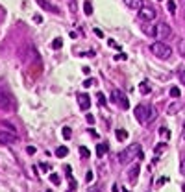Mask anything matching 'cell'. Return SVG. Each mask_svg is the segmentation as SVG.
<instances>
[{"mask_svg": "<svg viewBox=\"0 0 185 192\" xmlns=\"http://www.w3.org/2000/svg\"><path fill=\"white\" fill-rule=\"evenodd\" d=\"M157 116V111L154 107L150 105H145V104H139L135 107V118L141 122V124H148V122H152L154 118Z\"/></svg>", "mask_w": 185, "mask_h": 192, "instance_id": "cell-1", "label": "cell"}, {"mask_svg": "<svg viewBox=\"0 0 185 192\" xmlns=\"http://www.w3.org/2000/svg\"><path fill=\"white\" fill-rule=\"evenodd\" d=\"M141 153H143L141 144H130L126 150H122V152L119 153V163L120 164H128V163H132L135 157H139Z\"/></svg>", "mask_w": 185, "mask_h": 192, "instance_id": "cell-2", "label": "cell"}, {"mask_svg": "<svg viewBox=\"0 0 185 192\" xmlns=\"http://www.w3.org/2000/svg\"><path fill=\"white\" fill-rule=\"evenodd\" d=\"M150 52H152L155 57H159V59H168V57H170V54H172L170 46L165 44L163 41H155V43L150 44Z\"/></svg>", "mask_w": 185, "mask_h": 192, "instance_id": "cell-3", "label": "cell"}, {"mask_svg": "<svg viewBox=\"0 0 185 192\" xmlns=\"http://www.w3.org/2000/svg\"><path fill=\"white\" fill-rule=\"evenodd\" d=\"M172 35V28L167 24V22H157L155 28H154V37H157L159 41H165Z\"/></svg>", "mask_w": 185, "mask_h": 192, "instance_id": "cell-4", "label": "cell"}, {"mask_svg": "<svg viewBox=\"0 0 185 192\" xmlns=\"http://www.w3.org/2000/svg\"><path fill=\"white\" fill-rule=\"evenodd\" d=\"M155 15H157V11H155V8H152V6H143L139 9V19L145 20V22H152L155 19Z\"/></svg>", "mask_w": 185, "mask_h": 192, "instance_id": "cell-5", "label": "cell"}, {"mask_svg": "<svg viewBox=\"0 0 185 192\" xmlns=\"http://www.w3.org/2000/svg\"><path fill=\"white\" fill-rule=\"evenodd\" d=\"M0 109H4V111H13L15 109V102H13L11 94L0 91Z\"/></svg>", "mask_w": 185, "mask_h": 192, "instance_id": "cell-6", "label": "cell"}, {"mask_svg": "<svg viewBox=\"0 0 185 192\" xmlns=\"http://www.w3.org/2000/svg\"><path fill=\"white\" fill-rule=\"evenodd\" d=\"M111 100H113L119 107H122V109H128V107H130V102H128V98H126V94L122 92V91H119V89H115V91H113Z\"/></svg>", "mask_w": 185, "mask_h": 192, "instance_id": "cell-7", "label": "cell"}, {"mask_svg": "<svg viewBox=\"0 0 185 192\" xmlns=\"http://www.w3.org/2000/svg\"><path fill=\"white\" fill-rule=\"evenodd\" d=\"M19 139L17 135L13 131H0V144H4V146H13Z\"/></svg>", "mask_w": 185, "mask_h": 192, "instance_id": "cell-8", "label": "cell"}, {"mask_svg": "<svg viewBox=\"0 0 185 192\" xmlns=\"http://www.w3.org/2000/svg\"><path fill=\"white\" fill-rule=\"evenodd\" d=\"M78 105H80L81 111H87V109L91 107V98H89V94H85V92L78 94Z\"/></svg>", "mask_w": 185, "mask_h": 192, "instance_id": "cell-9", "label": "cell"}, {"mask_svg": "<svg viewBox=\"0 0 185 192\" xmlns=\"http://www.w3.org/2000/svg\"><path fill=\"white\" fill-rule=\"evenodd\" d=\"M139 172H141V166H139V164H135V166H132V168L128 170V179L133 183V181L137 179V177H139Z\"/></svg>", "mask_w": 185, "mask_h": 192, "instance_id": "cell-10", "label": "cell"}, {"mask_svg": "<svg viewBox=\"0 0 185 192\" xmlns=\"http://www.w3.org/2000/svg\"><path fill=\"white\" fill-rule=\"evenodd\" d=\"M122 2L132 9H141L143 8V0H122Z\"/></svg>", "mask_w": 185, "mask_h": 192, "instance_id": "cell-11", "label": "cell"}, {"mask_svg": "<svg viewBox=\"0 0 185 192\" xmlns=\"http://www.w3.org/2000/svg\"><path fill=\"white\" fill-rule=\"evenodd\" d=\"M37 4H39V6H43V9H48V11L58 13V8H54V6H52V4H48L46 0H37Z\"/></svg>", "mask_w": 185, "mask_h": 192, "instance_id": "cell-12", "label": "cell"}, {"mask_svg": "<svg viewBox=\"0 0 185 192\" xmlns=\"http://www.w3.org/2000/svg\"><path fill=\"white\" fill-rule=\"evenodd\" d=\"M67 155H68V148L67 146H59L56 150V157H59V159H63V157H67Z\"/></svg>", "mask_w": 185, "mask_h": 192, "instance_id": "cell-13", "label": "cell"}, {"mask_svg": "<svg viewBox=\"0 0 185 192\" xmlns=\"http://www.w3.org/2000/svg\"><path fill=\"white\" fill-rule=\"evenodd\" d=\"M165 150H167V142H159V144L154 148V153H155V155H161Z\"/></svg>", "mask_w": 185, "mask_h": 192, "instance_id": "cell-14", "label": "cell"}, {"mask_svg": "<svg viewBox=\"0 0 185 192\" xmlns=\"http://www.w3.org/2000/svg\"><path fill=\"white\" fill-rule=\"evenodd\" d=\"M178 109H181V104H180V102H178V104L168 105V107H167V113H168V115H176V113H178Z\"/></svg>", "mask_w": 185, "mask_h": 192, "instance_id": "cell-15", "label": "cell"}, {"mask_svg": "<svg viewBox=\"0 0 185 192\" xmlns=\"http://www.w3.org/2000/svg\"><path fill=\"white\" fill-rule=\"evenodd\" d=\"M159 137L163 140H168L170 139V129H167V128H159Z\"/></svg>", "mask_w": 185, "mask_h": 192, "instance_id": "cell-16", "label": "cell"}, {"mask_svg": "<svg viewBox=\"0 0 185 192\" xmlns=\"http://www.w3.org/2000/svg\"><path fill=\"white\" fill-rule=\"evenodd\" d=\"M106 152H107V144H98V146H96V155L98 157H104Z\"/></svg>", "mask_w": 185, "mask_h": 192, "instance_id": "cell-17", "label": "cell"}, {"mask_svg": "<svg viewBox=\"0 0 185 192\" xmlns=\"http://www.w3.org/2000/svg\"><path fill=\"white\" fill-rule=\"evenodd\" d=\"M115 135H117L119 140H126V139H128V131H126V129H117V131H115Z\"/></svg>", "mask_w": 185, "mask_h": 192, "instance_id": "cell-18", "label": "cell"}, {"mask_svg": "<svg viewBox=\"0 0 185 192\" xmlns=\"http://www.w3.org/2000/svg\"><path fill=\"white\" fill-rule=\"evenodd\" d=\"M84 11H85V15H93V6H91V0H85V4H84Z\"/></svg>", "mask_w": 185, "mask_h": 192, "instance_id": "cell-19", "label": "cell"}, {"mask_svg": "<svg viewBox=\"0 0 185 192\" xmlns=\"http://www.w3.org/2000/svg\"><path fill=\"white\" fill-rule=\"evenodd\" d=\"M167 9L170 15H176V2H172V0H168L167 2Z\"/></svg>", "mask_w": 185, "mask_h": 192, "instance_id": "cell-20", "label": "cell"}, {"mask_svg": "<svg viewBox=\"0 0 185 192\" xmlns=\"http://www.w3.org/2000/svg\"><path fill=\"white\" fill-rule=\"evenodd\" d=\"M139 91H141L143 94H148V92H150V85L146 83V81H141V85H139Z\"/></svg>", "mask_w": 185, "mask_h": 192, "instance_id": "cell-21", "label": "cell"}, {"mask_svg": "<svg viewBox=\"0 0 185 192\" xmlns=\"http://www.w3.org/2000/svg\"><path fill=\"white\" fill-rule=\"evenodd\" d=\"M178 52H180L181 57H185V39H181L180 43H178Z\"/></svg>", "mask_w": 185, "mask_h": 192, "instance_id": "cell-22", "label": "cell"}, {"mask_svg": "<svg viewBox=\"0 0 185 192\" xmlns=\"http://www.w3.org/2000/svg\"><path fill=\"white\" fill-rule=\"evenodd\" d=\"M61 46H63V39H61V37L52 41V48H54V50H58V48H61Z\"/></svg>", "mask_w": 185, "mask_h": 192, "instance_id": "cell-23", "label": "cell"}, {"mask_svg": "<svg viewBox=\"0 0 185 192\" xmlns=\"http://www.w3.org/2000/svg\"><path fill=\"white\" fill-rule=\"evenodd\" d=\"M61 133H63L65 140H68V139H71V137H72V129L68 128V126H65V128H63V131H61Z\"/></svg>", "mask_w": 185, "mask_h": 192, "instance_id": "cell-24", "label": "cell"}, {"mask_svg": "<svg viewBox=\"0 0 185 192\" xmlns=\"http://www.w3.org/2000/svg\"><path fill=\"white\" fill-rule=\"evenodd\" d=\"M170 96H172V98H180V89H178V87H170Z\"/></svg>", "mask_w": 185, "mask_h": 192, "instance_id": "cell-25", "label": "cell"}, {"mask_svg": "<svg viewBox=\"0 0 185 192\" xmlns=\"http://www.w3.org/2000/svg\"><path fill=\"white\" fill-rule=\"evenodd\" d=\"M96 98H98V104H100V105H106V94H104V92H98Z\"/></svg>", "mask_w": 185, "mask_h": 192, "instance_id": "cell-26", "label": "cell"}, {"mask_svg": "<svg viewBox=\"0 0 185 192\" xmlns=\"http://www.w3.org/2000/svg\"><path fill=\"white\" fill-rule=\"evenodd\" d=\"M48 179H50L54 185H59V176H58V174H50V176H48Z\"/></svg>", "mask_w": 185, "mask_h": 192, "instance_id": "cell-27", "label": "cell"}, {"mask_svg": "<svg viewBox=\"0 0 185 192\" xmlns=\"http://www.w3.org/2000/svg\"><path fill=\"white\" fill-rule=\"evenodd\" d=\"M80 153H81V157H85V159H87L89 155H91V152H89L85 146H81V148H80Z\"/></svg>", "mask_w": 185, "mask_h": 192, "instance_id": "cell-28", "label": "cell"}, {"mask_svg": "<svg viewBox=\"0 0 185 192\" xmlns=\"http://www.w3.org/2000/svg\"><path fill=\"white\" fill-rule=\"evenodd\" d=\"M180 172H181V176H185V157H183L181 163H180Z\"/></svg>", "mask_w": 185, "mask_h": 192, "instance_id": "cell-29", "label": "cell"}, {"mask_svg": "<svg viewBox=\"0 0 185 192\" xmlns=\"http://www.w3.org/2000/svg\"><path fill=\"white\" fill-rule=\"evenodd\" d=\"M65 176L68 177V179L72 177V168H71V166H65Z\"/></svg>", "mask_w": 185, "mask_h": 192, "instance_id": "cell-30", "label": "cell"}, {"mask_svg": "<svg viewBox=\"0 0 185 192\" xmlns=\"http://www.w3.org/2000/svg\"><path fill=\"white\" fill-rule=\"evenodd\" d=\"M93 83H94V80H93V78H87V80L84 81V87H91Z\"/></svg>", "mask_w": 185, "mask_h": 192, "instance_id": "cell-31", "label": "cell"}, {"mask_svg": "<svg viewBox=\"0 0 185 192\" xmlns=\"http://www.w3.org/2000/svg\"><path fill=\"white\" fill-rule=\"evenodd\" d=\"M26 152H28L30 155H33V153L37 152V150H35V146H28V148H26Z\"/></svg>", "mask_w": 185, "mask_h": 192, "instance_id": "cell-32", "label": "cell"}, {"mask_svg": "<svg viewBox=\"0 0 185 192\" xmlns=\"http://www.w3.org/2000/svg\"><path fill=\"white\" fill-rule=\"evenodd\" d=\"M128 56H126V54H117V56H115V59H117V61H120V59H126Z\"/></svg>", "mask_w": 185, "mask_h": 192, "instance_id": "cell-33", "label": "cell"}, {"mask_svg": "<svg viewBox=\"0 0 185 192\" xmlns=\"http://www.w3.org/2000/svg\"><path fill=\"white\" fill-rule=\"evenodd\" d=\"M85 118H87V122H89V124H94V116H93V115H87Z\"/></svg>", "mask_w": 185, "mask_h": 192, "instance_id": "cell-34", "label": "cell"}, {"mask_svg": "<svg viewBox=\"0 0 185 192\" xmlns=\"http://www.w3.org/2000/svg\"><path fill=\"white\" fill-rule=\"evenodd\" d=\"M180 81L185 85V70H181V72H180Z\"/></svg>", "mask_w": 185, "mask_h": 192, "instance_id": "cell-35", "label": "cell"}, {"mask_svg": "<svg viewBox=\"0 0 185 192\" xmlns=\"http://www.w3.org/2000/svg\"><path fill=\"white\" fill-rule=\"evenodd\" d=\"M39 166H41V168H43V170H46V172H48V170H50V166H48V164H45V163H41V164H39Z\"/></svg>", "mask_w": 185, "mask_h": 192, "instance_id": "cell-36", "label": "cell"}, {"mask_svg": "<svg viewBox=\"0 0 185 192\" xmlns=\"http://www.w3.org/2000/svg\"><path fill=\"white\" fill-rule=\"evenodd\" d=\"M87 192H100V187H91Z\"/></svg>", "mask_w": 185, "mask_h": 192, "instance_id": "cell-37", "label": "cell"}, {"mask_svg": "<svg viewBox=\"0 0 185 192\" xmlns=\"http://www.w3.org/2000/svg\"><path fill=\"white\" fill-rule=\"evenodd\" d=\"M94 33H96L98 37H104V33H102V30H98V28H94Z\"/></svg>", "mask_w": 185, "mask_h": 192, "instance_id": "cell-38", "label": "cell"}, {"mask_svg": "<svg viewBox=\"0 0 185 192\" xmlns=\"http://www.w3.org/2000/svg\"><path fill=\"white\" fill-rule=\"evenodd\" d=\"M85 179H87V181H93V172H87V176H85Z\"/></svg>", "mask_w": 185, "mask_h": 192, "instance_id": "cell-39", "label": "cell"}, {"mask_svg": "<svg viewBox=\"0 0 185 192\" xmlns=\"http://www.w3.org/2000/svg\"><path fill=\"white\" fill-rule=\"evenodd\" d=\"M33 20H35V22H41V20H43V17H41V15H33Z\"/></svg>", "mask_w": 185, "mask_h": 192, "instance_id": "cell-40", "label": "cell"}, {"mask_svg": "<svg viewBox=\"0 0 185 192\" xmlns=\"http://www.w3.org/2000/svg\"><path fill=\"white\" fill-rule=\"evenodd\" d=\"M181 137L185 139V124H183V129H181Z\"/></svg>", "mask_w": 185, "mask_h": 192, "instance_id": "cell-41", "label": "cell"}, {"mask_svg": "<svg viewBox=\"0 0 185 192\" xmlns=\"http://www.w3.org/2000/svg\"><path fill=\"white\" fill-rule=\"evenodd\" d=\"M113 192H119V187H117V185H113Z\"/></svg>", "mask_w": 185, "mask_h": 192, "instance_id": "cell-42", "label": "cell"}, {"mask_svg": "<svg viewBox=\"0 0 185 192\" xmlns=\"http://www.w3.org/2000/svg\"><path fill=\"white\" fill-rule=\"evenodd\" d=\"M181 4H183V9H185V0H181Z\"/></svg>", "mask_w": 185, "mask_h": 192, "instance_id": "cell-43", "label": "cell"}, {"mask_svg": "<svg viewBox=\"0 0 185 192\" xmlns=\"http://www.w3.org/2000/svg\"><path fill=\"white\" fill-rule=\"evenodd\" d=\"M183 192H185V183H183Z\"/></svg>", "mask_w": 185, "mask_h": 192, "instance_id": "cell-44", "label": "cell"}, {"mask_svg": "<svg viewBox=\"0 0 185 192\" xmlns=\"http://www.w3.org/2000/svg\"><path fill=\"white\" fill-rule=\"evenodd\" d=\"M159 2H163V0H159Z\"/></svg>", "mask_w": 185, "mask_h": 192, "instance_id": "cell-45", "label": "cell"}, {"mask_svg": "<svg viewBox=\"0 0 185 192\" xmlns=\"http://www.w3.org/2000/svg\"><path fill=\"white\" fill-rule=\"evenodd\" d=\"M46 192H50V190H46Z\"/></svg>", "mask_w": 185, "mask_h": 192, "instance_id": "cell-46", "label": "cell"}]
</instances>
